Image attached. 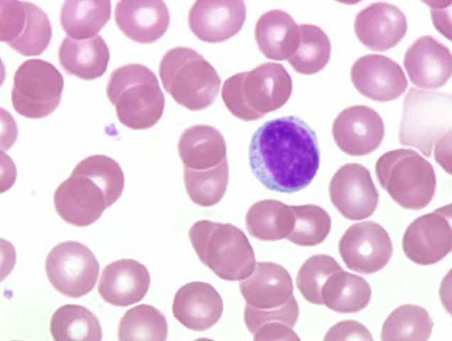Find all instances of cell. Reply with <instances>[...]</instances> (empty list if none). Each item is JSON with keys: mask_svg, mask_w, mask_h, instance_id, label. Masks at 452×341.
I'll return each mask as SVG.
<instances>
[{"mask_svg": "<svg viewBox=\"0 0 452 341\" xmlns=\"http://www.w3.org/2000/svg\"><path fill=\"white\" fill-rule=\"evenodd\" d=\"M320 159L316 133L295 116L265 121L254 133L249 146V166L256 178L266 188L284 193L308 187Z\"/></svg>", "mask_w": 452, "mask_h": 341, "instance_id": "obj_1", "label": "cell"}, {"mask_svg": "<svg viewBox=\"0 0 452 341\" xmlns=\"http://www.w3.org/2000/svg\"><path fill=\"white\" fill-rule=\"evenodd\" d=\"M124 186V173L116 161L105 155L90 156L56 188L55 209L66 222L87 227L119 198Z\"/></svg>", "mask_w": 452, "mask_h": 341, "instance_id": "obj_2", "label": "cell"}, {"mask_svg": "<svg viewBox=\"0 0 452 341\" xmlns=\"http://www.w3.org/2000/svg\"><path fill=\"white\" fill-rule=\"evenodd\" d=\"M292 80L285 67L262 63L228 77L222 88L225 107L235 117L251 121L283 107L291 97Z\"/></svg>", "mask_w": 452, "mask_h": 341, "instance_id": "obj_3", "label": "cell"}, {"mask_svg": "<svg viewBox=\"0 0 452 341\" xmlns=\"http://www.w3.org/2000/svg\"><path fill=\"white\" fill-rule=\"evenodd\" d=\"M106 92L119 121L129 129H149L163 115L165 99L158 79L142 64L131 63L114 70Z\"/></svg>", "mask_w": 452, "mask_h": 341, "instance_id": "obj_4", "label": "cell"}, {"mask_svg": "<svg viewBox=\"0 0 452 341\" xmlns=\"http://www.w3.org/2000/svg\"><path fill=\"white\" fill-rule=\"evenodd\" d=\"M200 261L221 279L242 281L253 272V248L242 230L230 223L202 220L188 231Z\"/></svg>", "mask_w": 452, "mask_h": 341, "instance_id": "obj_5", "label": "cell"}, {"mask_svg": "<svg viewBox=\"0 0 452 341\" xmlns=\"http://www.w3.org/2000/svg\"><path fill=\"white\" fill-rule=\"evenodd\" d=\"M399 140L427 157L433 148L451 147V94L410 87L404 99Z\"/></svg>", "mask_w": 452, "mask_h": 341, "instance_id": "obj_6", "label": "cell"}, {"mask_svg": "<svg viewBox=\"0 0 452 341\" xmlns=\"http://www.w3.org/2000/svg\"><path fill=\"white\" fill-rule=\"evenodd\" d=\"M158 74L165 90L191 111L212 105L220 91L221 80L216 70L190 48L168 50L160 61Z\"/></svg>", "mask_w": 452, "mask_h": 341, "instance_id": "obj_7", "label": "cell"}, {"mask_svg": "<svg viewBox=\"0 0 452 341\" xmlns=\"http://www.w3.org/2000/svg\"><path fill=\"white\" fill-rule=\"evenodd\" d=\"M375 173L382 188L405 209H423L434 196V169L412 149L399 148L384 153L376 162Z\"/></svg>", "mask_w": 452, "mask_h": 341, "instance_id": "obj_8", "label": "cell"}, {"mask_svg": "<svg viewBox=\"0 0 452 341\" xmlns=\"http://www.w3.org/2000/svg\"><path fill=\"white\" fill-rule=\"evenodd\" d=\"M63 87L64 78L52 63L42 59H28L14 73L13 107L27 118L45 117L60 104Z\"/></svg>", "mask_w": 452, "mask_h": 341, "instance_id": "obj_9", "label": "cell"}, {"mask_svg": "<svg viewBox=\"0 0 452 341\" xmlns=\"http://www.w3.org/2000/svg\"><path fill=\"white\" fill-rule=\"evenodd\" d=\"M45 269L55 290L68 297L77 298L93 289L99 264L87 246L76 241H65L50 251Z\"/></svg>", "mask_w": 452, "mask_h": 341, "instance_id": "obj_10", "label": "cell"}, {"mask_svg": "<svg viewBox=\"0 0 452 341\" xmlns=\"http://www.w3.org/2000/svg\"><path fill=\"white\" fill-rule=\"evenodd\" d=\"M0 38L23 55H38L49 45L53 29L48 14L25 1H0Z\"/></svg>", "mask_w": 452, "mask_h": 341, "instance_id": "obj_11", "label": "cell"}, {"mask_svg": "<svg viewBox=\"0 0 452 341\" xmlns=\"http://www.w3.org/2000/svg\"><path fill=\"white\" fill-rule=\"evenodd\" d=\"M407 257L419 265L437 263L451 251V204L414 220L402 238Z\"/></svg>", "mask_w": 452, "mask_h": 341, "instance_id": "obj_12", "label": "cell"}, {"mask_svg": "<svg viewBox=\"0 0 452 341\" xmlns=\"http://www.w3.org/2000/svg\"><path fill=\"white\" fill-rule=\"evenodd\" d=\"M339 254L348 269L370 274L382 269L393 251L387 232L373 221L355 223L349 227L338 244Z\"/></svg>", "mask_w": 452, "mask_h": 341, "instance_id": "obj_13", "label": "cell"}, {"mask_svg": "<svg viewBox=\"0 0 452 341\" xmlns=\"http://www.w3.org/2000/svg\"><path fill=\"white\" fill-rule=\"evenodd\" d=\"M329 195L334 207L346 219L361 220L375 211L379 194L369 170L360 163H347L332 177Z\"/></svg>", "mask_w": 452, "mask_h": 341, "instance_id": "obj_14", "label": "cell"}, {"mask_svg": "<svg viewBox=\"0 0 452 341\" xmlns=\"http://www.w3.org/2000/svg\"><path fill=\"white\" fill-rule=\"evenodd\" d=\"M332 134L334 141L344 153L364 156L376 150L384 136L382 117L365 105L349 107L335 119Z\"/></svg>", "mask_w": 452, "mask_h": 341, "instance_id": "obj_15", "label": "cell"}, {"mask_svg": "<svg viewBox=\"0 0 452 341\" xmlns=\"http://www.w3.org/2000/svg\"><path fill=\"white\" fill-rule=\"evenodd\" d=\"M350 77L360 93L380 102L397 99L408 85L402 67L380 54H367L357 59L351 67Z\"/></svg>", "mask_w": 452, "mask_h": 341, "instance_id": "obj_16", "label": "cell"}, {"mask_svg": "<svg viewBox=\"0 0 452 341\" xmlns=\"http://www.w3.org/2000/svg\"><path fill=\"white\" fill-rule=\"evenodd\" d=\"M246 18L243 1L198 0L188 13V26L204 42L220 43L236 35Z\"/></svg>", "mask_w": 452, "mask_h": 341, "instance_id": "obj_17", "label": "cell"}, {"mask_svg": "<svg viewBox=\"0 0 452 341\" xmlns=\"http://www.w3.org/2000/svg\"><path fill=\"white\" fill-rule=\"evenodd\" d=\"M354 30L365 46L383 51L394 47L405 36L407 21L404 13L394 4L375 2L357 13Z\"/></svg>", "mask_w": 452, "mask_h": 341, "instance_id": "obj_18", "label": "cell"}, {"mask_svg": "<svg viewBox=\"0 0 452 341\" xmlns=\"http://www.w3.org/2000/svg\"><path fill=\"white\" fill-rule=\"evenodd\" d=\"M404 66L416 87L436 89L451 77V53L433 36H424L418 38L407 50Z\"/></svg>", "mask_w": 452, "mask_h": 341, "instance_id": "obj_19", "label": "cell"}, {"mask_svg": "<svg viewBox=\"0 0 452 341\" xmlns=\"http://www.w3.org/2000/svg\"><path fill=\"white\" fill-rule=\"evenodd\" d=\"M173 316L185 328L204 331L216 324L223 312V301L215 288L208 283L192 281L176 293Z\"/></svg>", "mask_w": 452, "mask_h": 341, "instance_id": "obj_20", "label": "cell"}, {"mask_svg": "<svg viewBox=\"0 0 452 341\" xmlns=\"http://www.w3.org/2000/svg\"><path fill=\"white\" fill-rule=\"evenodd\" d=\"M150 283V274L144 265L132 259H122L103 269L97 291L105 302L126 307L142 300Z\"/></svg>", "mask_w": 452, "mask_h": 341, "instance_id": "obj_21", "label": "cell"}, {"mask_svg": "<svg viewBox=\"0 0 452 341\" xmlns=\"http://www.w3.org/2000/svg\"><path fill=\"white\" fill-rule=\"evenodd\" d=\"M114 19L128 38L151 43L166 31L170 15L166 3L161 0H122L116 4Z\"/></svg>", "mask_w": 452, "mask_h": 341, "instance_id": "obj_22", "label": "cell"}, {"mask_svg": "<svg viewBox=\"0 0 452 341\" xmlns=\"http://www.w3.org/2000/svg\"><path fill=\"white\" fill-rule=\"evenodd\" d=\"M246 304L260 310L283 306L294 297L293 281L289 271L272 262H258L252 274L240 283Z\"/></svg>", "mask_w": 452, "mask_h": 341, "instance_id": "obj_23", "label": "cell"}, {"mask_svg": "<svg viewBox=\"0 0 452 341\" xmlns=\"http://www.w3.org/2000/svg\"><path fill=\"white\" fill-rule=\"evenodd\" d=\"M178 150L183 168L208 170L227 161V146L222 134L207 124L187 128L181 135Z\"/></svg>", "mask_w": 452, "mask_h": 341, "instance_id": "obj_24", "label": "cell"}, {"mask_svg": "<svg viewBox=\"0 0 452 341\" xmlns=\"http://www.w3.org/2000/svg\"><path fill=\"white\" fill-rule=\"evenodd\" d=\"M109 57V48L99 35L82 40L67 36L58 49V59L63 70L86 80L102 76L107 69Z\"/></svg>", "mask_w": 452, "mask_h": 341, "instance_id": "obj_25", "label": "cell"}, {"mask_svg": "<svg viewBox=\"0 0 452 341\" xmlns=\"http://www.w3.org/2000/svg\"><path fill=\"white\" fill-rule=\"evenodd\" d=\"M254 36L260 51L269 59L288 60L296 50L300 38L298 25L287 12L273 9L257 20Z\"/></svg>", "mask_w": 452, "mask_h": 341, "instance_id": "obj_26", "label": "cell"}, {"mask_svg": "<svg viewBox=\"0 0 452 341\" xmlns=\"http://www.w3.org/2000/svg\"><path fill=\"white\" fill-rule=\"evenodd\" d=\"M249 234L262 241H277L287 237L294 225L291 206L276 200H263L254 203L245 216Z\"/></svg>", "mask_w": 452, "mask_h": 341, "instance_id": "obj_27", "label": "cell"}, {"mask_svg": "<svg viewBox=\"0 0 452 341\" xmlns=\"http://www.w3.org/2000/svg\"><path fill=\"white\" fill-rule=\"evenodd\" d=\"M371 296V287L365 279L343 269L330 275L321 291L323 305L340 313L362 310Z\"/></svg>", "mask_w": 452, "mask_h": 341, "instance_id": "obj_28", "label": "cell"}, {"mask_svg": "<svg viewBox=\"0 0 452 341\" xmlns=\"http://www.w3.org/2000/svg\"><path fill=\"white\" fill-rule=\"evenodd\" d=\"M111 8L109 0L65 1L60 23L69 37L87 39L96 36L109 20Z\"/></svg>", "mask_w": 452, "mask_h": 341, "instance_id": "obj_29", "label": "cell"}, {"mask_svg": "<svg viewBox=\"0 0 452 341\" xmlns=\"http://www.w3.org/2000/svg\"><path fill=\"white\" fill-rule=\"evenodd\" d=\"M50 332L55 341H99L102 327L95 315L83 305L65 304L53 314Z\"/></svg>", "mask_w": 452, "mask_h": 341, "instance_id": "obj_30", "label": "cell"}, {"mask_svg": "<svg viewBox=\"0 0 452 341\" xmlns=\"http://www.w3.org/2000/svg\"><path fill=\"white\" fill-rule=\"evenodd\" d=\"M433 327L434 322L425 308L405 304L394 310L387 318L382 325L381 340L426 341Z\"/></svg>", "mask_w": 452, "mask_h": 341, "instance_id": "obj_31", "label": "cell"}, {"mask_svg": "<svg viewBox=\"0 0 452 341\" xmlns=\"http://www.w3.org/2000/svg\"><path fill=\"white\" fill-rule=\"evenodd\" d=\"M298 47L287 60L295 71L312 75L321 70L328 63L331 43L327 34L313 24L298 25Z\"/></svg>", "mask_w": 452, "mask_h": 341, "instance_id": "obj_32", "label": "cell"}, {"mask_svg": "<svg viewBox=\"0 0 452 341\" xmlns=\"http://www.w3.org/2000/svg\"><path fill=\"white\" fill-rule=\"evenodd\" d=\"M168 335L166 317L154 306L140 304L127 310L117 330L119 341H164Z\"/></svg>", "mask_w": 452, "mask_h": 341, "instance_id": "obj_33", "label": "cell"}, {"mask_svg": "<svg viewBox=\"0 0 452 341\" xmlns=\"http://www.w3.org/2000/svg\"><path fill=\"white\" fill-rule=\"evenodd\" d=\"M183 180L186 192L194 203L201 207L213 206L226 192L229 182L228 161L203 170L183 168Z\"/></svg>", "mask_w": 452, "mask_h": 341, "instance_id": "obj_34", "label": "cell"}, {"mask_svg": "<svg viewBox=\"0 0 452 341\" xmlns=\"http://www.w3.org/2000/svg\"><path fill=\"white\" fill-rule=\"evenodd\" d=\"M294 214L289 242L304 247L316 246L325 240L331 229V219L321 207L308 204L291 206Z\"/></svg>", "mask_w": 452, "mask_h": 341, "instance_id": "obj_35", "label": "cell"}, {"mask_svg": "<svg viewBox=\"0 0 452 341\" xmlns=\"http://www.w3.org/2000/svg\"><path fill=\"white\" fill-rule=\"evenodd\" d=\"M341 269L333 257L327 254L313 255L302 264L297 273V288L309 303L323 305L321 291L325 281Z\"/></svg>", "mask_w": 452, "mask_h": 341, "instance_id": "obj_36", "label": "cell"}, {"mask_svg": "<svg viewBox=\"0 0 452 341\" xmlns=\"http://www.w3.org/2000/svg\"><path fill=\"white\" fill-rule=\"evenodd\" d=\"M299 315V308L294 297L286 304L271 310H260L245 305L244 320L248 330L253 332L261 325L269 321H280L291 328L295 325Z\"/></svg>", "mask_w": 452, "mask_h": 341, "instance_id": "obj_37", "label": "cell"}, {"mask_svg": "<svg viewBox=\"0 0 452 341\" xmlns=\"http://www.w3.org/2000/svg\"><path fill=\"white\" fill-rule=\"evenodd\" d=\"M323 340H373L371 333L362 323L353 320L340 321L332 326Z\"/></svg>", "mask_w": 452, "mask_h": 341, "instance_id": "obj_38", "label": "cell"}, {"mask_svg": "<svg viewBox=\"0 0 452 341\" xmlns=\"http://www.w3.org/2000/svg\"><path fill=\"white\" fill-rule=\"evenodd\" d=\"M252 334L254 340H300L292 328L276 320L261 325Z\"/></svg>", "mask_w": 452, "mask_h": 341, "instance_id": "obj_39", "label": "cell"}]
</instances>
